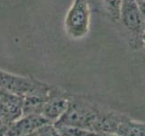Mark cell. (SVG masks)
Instances as JSON below:
<instances>
[{"mask_svg":"<svg viewBox=\"0 0 145 136\" xmlns=\"http://www.w3.org/2000/svg\"><path fill=\"white\" fill-rule=\"evenodd\" d=\"M123 1H124V0H123Z\"/></svg>","mask_w":145,"mask_h":136,"instance_id":"9a60e30c","label":"cell"},{"mask_svg":"<svg viewBox=\"0 0 145 136\" xmlns=\"http://www.w3.org/2000/svg\"><path fill=\"white\" fill-rule=\"evenodd\" d=\"M127 115L121 113L101 107L94 121L92 132L100 134L106 133H114Z\"/></svg>","mask_w":145,"mask_h":136,"instance_id":"52a82bcc","label":"cell"},{"mask_svg":"<svg viewBox=\"0 0 145 136\" xmlns=\"http://www.w3.org/2000/svg\"><path fill=\"white\" fill-rule=\"evenodd\" d=\"M11 123H13V122L7 116V114L0 108V130L6 132L7 128L9 126Z\"/></svg>","mask_w":145,"mask_h":136,"instance_id":"8fae6325","label":"cell"},{"mask_svg":"<svg viewBox=\"0 0 145 136\" xmlns=\"http://www.w3.org/2000/svg\"><path fill=\"white\" fill-rule=\"evenodd\" d=\"M129 36V41L134 49L142 48V36L145 30V17L136 0L123 1L120 19Z\"/></svg>","mask_w":145,"mask_h":136,"instance_id":"7a4b0ae2","label":"cell"},{"mask_svg":"<svg viewBox=\"0 0 145 136\" xmlns=\"http://www.w3.org/2000/svg\"><path fill=\"white\" fill-rule=\"evenodd\" d=\"M99 104L81 94H69L68 107L56 123L92 132L94 121L99 112Z\"/></svg>","mask_w":145,"mask_h":136,"instance_id":"6da1fadb","label":"cell"},{"mask_svg":"<svg viewBox=\"0 0 145 136\" xmlns=\"http://www.w3.org/2000/svg\"><path fill=\"white\" fill-rule=\"evenodd\" d=\"M69 94L61 87L50 85L48 96L42 112V115L49 123H56L63 115L68 107Z\"/></svg>","mask_w":145,"mask_h":136,"instance_id":"277c9868","label":"cell"},{"mask_svg":"<svg viewBox=\"0 0 145 136\" xmlns=\"http://www.w3.org/2000/svg\"><path fill=\"white\" fill-rule=\"evenodd\" d=\"M90 25V8L88 0H74L64 21L68 36L72 39H80L88 33Z\"/></svg>","mask_w":145,"mask_h":136,"instance_id":"3957f363","label":"cell"},{"mask_svg":"<svg viewBox=\"0 0 145 136\" xmlns=\"http://www.w3.org/2000/svg\"><path fill=\"white\" fill-rule=\"evenodd\" d=\"M108 15L114 21H119L123 0H101Z\"/></svg>","mask_w":145,"mask_h":136,"instance_id":"9c48e42d","label":"cell"},{"mask_svg":"<svg viewBox=\"0 0 145 136\" xmlns=\"http://www.w3.org/2000/svg\"><path fill=\"white\" fill-rule=\"evenodd\" d=\"M56 127L58 132L61 136H88L93 132L90 131L81 129L75 126H69V125L59 124V123H53Z\"/></svg>","mask_w":145,"mask_h":136,"instance_id":"ba28073f","label":"cell"},{"mask_svg":"<svg viewBox=\"0 0 145 136\" xmlns=\"http://www.w3.org/2000/svg\"><path fill=\"white\" fill-rule=\"evenodd\" d=\"M41 83L36 78L13 74L0 69V89L17 96H25L35 90Z\"/></svg>","mask_w":145,"mask_h":136,"instance_id":"5b68a950","label":"cell"},{"mask_svg":"<svg viewBox=\"0 0 145 136\" xmlns=\"http://www.w3.org/2000/svg\"><path fill=\"white\" fill-rule=\"evenodd\" d=\"M142 40H143V44H145V30H144V33L142 36Z\"/></svg>","mask_w":145,"mask_h":136,"instance_id":"4fadbf2b","label":"cell"},{"mask_svg":"<svg viewBox=\"0 0 145 136\" xmlns=\"http://www.w3.org/2000/svg\"><path fill=\"white\" fill-rule=\"evenodd\" d=\"M49 123L42 114L22 115L10 123L5 132V136H26Z\"/></svg>","mask_w":145,"mask_h":136,"instance_id":"8992f818","label":"cell"},{"mask_svg":"<svg viewBox=\"0 0 145 136\" xmlns=\"http://www.w3.org/2000/svg\"><path fill=\"white\" fill-rule=\"evenodd\" d=\"M33 136H61L53 123H47L39 128L33 133Z\"/></svg>","mask_w":145,"mask_h":136,"instance_id":"30bf717a","label":"cell"},{"mask_svg":"<svg viewBox=\"0 0 145 136\" xmlns=\"http://www.w3.org/2000/svg\"><path fill=\"white\" fill-rule=\"evenodd\" d=\"M88 136H98L97 133H91L90 135H88Z\"/></svg>","mask_w":145,"mask_h":136,"instance_id":"5bb4252c","label":"cell"},{"mask_svg":"<svg viewBox=\"0 0 145 136\" xmlns=\"http://www.w3.org/2000/svg\"><path fill=\"white\" fill-rule=\"evenodd\" d=\"M97 135L98 136H120V135L114 133H100Z\"/></svg>","mask_w":145,"mask_h":136,"instance_id":"7c38bea8","label":"cell"}]
</instances>
